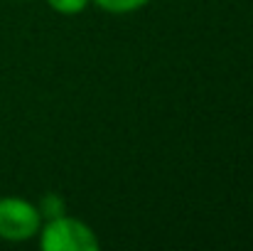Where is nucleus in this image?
<instances>
[{
    "mask_svg": "<svg viewBox=\"0 0 253 251\" xmlns=\"http://www.w3.org/2000/svg\"><path fill=\"white\" fill-rule=\"evenodd\" d=\"M40 244L44 251H96L98 239L84 222L72 217H54L42 229Z\"/></svg>",
    "mask_w": 253,
    "mask_h": 251,
    "instance_id": "1",
    "label": "nucleus"
},
{
    "mask_svg": "<svg viewBox=\"0 0 253 251\" xmlns=\"http://www.w3.org/2000/svg\"><path fill=\"white\" fill-rule=\"evenodd\" d=\"M40 232V209L20 197L0 200V239L25 242Z\"/></svg>",
    "mask_w": 253,
    "mask_h": 251,
    "instance_id": "2",
    "label": "nucleus"
},
{
    "mask_svg": "<svg viewBox=\"0 0 253 251\" xmlns=\"http://www.w3.org/2000/svg\"><path fill=\"white\" fill-rule=\"evenodd\" d=\"M47 217V219H54V217H62L64 214V200L59 195H47L42 197L40 202V217Z\"/></svg>",
    "mask_w": 253,
    "mask_h": 251,
    "instance_id": "3",
    "label": "nucleus"
},
{
    "mask_svg": "<svg viewBox=\"0 0 253 251\" xmlns=\"http://www.w3.org/2000/svg\"><path fill=\"white\" fill-rule=\"evenodd\" d=\"M93 2L101 5L103 10H111V12H130V10L143 7L150 0H93Z\"/></svg>",
    "mask_w": 253,
    "mask_h": 251,
    "instance_id": "4",
    "label": "nucleus"
},
{
    "mask_svg": "<svg viewBox=\"0 0 253 251\" xmlns=\"http://www.w3.org/2000/svg\"><path fill=\"white\" fill-rule=\"evenodd\" d=\"M57 12H64V15H77L86 7L88 0H47Z\"/></svg>",
    "mask_w": 253,
    "mask_h": 251,
    "instance_id": "5",
    "label": "nucleus"
}]
</instances>
